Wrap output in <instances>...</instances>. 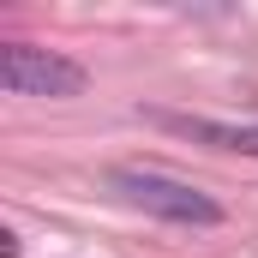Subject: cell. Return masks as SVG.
<instances>
[{
  "instance_id": "cell-1",
  "label": "cell",
  "mask_w": 258,
  "mask_h": 258,
  "mask_svg": "<svg viewBox=\"0 0 258 258\" xmlns=\"http://www.w3.org/2000/svg\"><path fill=\"white\" fill-rule=\"evenodd\" d=\"M108 186L126 198L132 210L162 216V222H180V228H216V222H222V204L210 192H198L192 180L162 174V168H114Z\"/></svg>"
},
{
  "instance_id": "cell-2",
  "label": "cell",
  "mask_w": 258,
  "mask_h": 258,
  "mask_svg": "<svg viewBox=\"0 0 258 258\" xmlns=\"http://www.w3.org/2000/svg\"><path fill=\"white\" fill-rule=\"evenodd\" d=\"M0 84L12 96H36V102H66L84 96L90 72L66 60L60 48H36V42H0Z\"/></svg>"
},
{
  "instance_id": "cell-3",
  "label": "cell",
  "mask_w": 258,
  "mask_h": 258,
  "mask_svg": "<svg viewBox=\"0 0 258 258\" xmlns=\"http://www.w3.org/2000/svg\"><path fill=\"white\" fill-rule=\"evenodd\" d=\"M150 126L180 132L192 144H210V150H234V156H258V126H240V120H210V114H168V108H150L144 114Z\"/></svg>"
}]
</instances>
